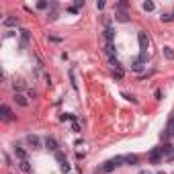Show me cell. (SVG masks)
<instances>
[{"label": "cell", "mask_w": 174, "mask_h": 174, "mask_svg": "<svg viewBox=\"0 0 174 174\" xmlns=\"http://www.w3.org/2000/svg\"><path fill=\"white\" fill-rule=\"evenodd\" d=\"M162 53H164V57L168 62H174V49L172 47H164V49H162Z\"/></svg>", "instance_id": "cell-12"}, {"label": "cell", "mask_w": 174, "mask_h": 174, "mask_svg": "<svg viewBox=\"0 0 174 174\" xmlns=\"http://www.w3.org/2000/svg\"><path fill=\"white\" fill-rule=\"evenodd\" d=\"M19 166H21V170H23V172H31V164H29V160H25V162H19Z\"/></svg>", "instance_id": "cell-21"}, {"label": "cell", "mask_w": 174, "mask_h": 174, "mask_svg": "<svg viewBox=\"0 0 174 174\" xmlns=\"http://www.w3.org/2000/svg\"><path fill=\"white\" fill-rule=\"evenodd\" d=\"M72 131H74V133H80V131H82V127H80V123H78V119L72 121Z\"/></svg>", "instance_id": "cell-23"}, {"label": "cell", "mask_w": 174, "mask_h": 174, "mask_svg": "<svg viewBox=\"0 0 174 174\" xmlns=\"http://www.w3.org/2000/svg\"><path fill=\"white\" fill-rule=\"evenodd\" d=\"M123 98H127V100H131L133 104H137V98H135V96H131V94H125V92H123Z\"/></svg>", "instance_id": "cell-24"}, {"label": "cell", "mask_w": 174, "mask_h": 174, "mask_svg": "<svg viewBox=\"0 0 174 174\" xmlns=\"http://www.w3.org/2000/svg\"><path fill=\"white\" fill-rule=\"evenodd\" d=\"M144 10L145 12H152V10H156V4L152 2V0H145L144 2Z\"/></svg>", "instance_id": "cell-18"}, {"label": "cell", "mask_w": 174, "mask_h": 174, "mask_svg": "<svg viewBox=\"0 0 174 174\" xmlns=\"http://www.w3.org/2000/svg\"><path fill=\"white\" fill-rule=\"evenodd\" d=\"M70 174H74V172H70Z\"/></svg>", "instance_id": "cell-31"}, {"label": "cell", "mask_w": 174, "mask_h": 174, "mask_svg": "<svg viewBox=\"0 0 174 174\" xmlns=\"http://www.w3.org/2000/svg\"><path fill=\"white\" fill-rule=\"evenodd\" d=\"M25 141L31 145V149H41V148H43V141H41V137H39V135L29 133V135L25 137Z\"/></svg>", "instance_id": "cell-5"}, {"label": "cell", "mask_w": 174, "mask_h": 174, "mask_svg": "<svg viewBox=\"0 0 174 174\" xmlns=\"http://www.w3.org/2000/svg\"><path fill=\"white\" fill-rule=\"evenodd\" d=\"M115 19L119 21V23H127V21H129V15H127L125 10H119V12L115 15Z\"/></svg>", "instance_id": "cell-13"}, {"label": "cell", "mask_w": 174, "mask_h": 174, "mask_svg": "<svg viewBox=\"0 0 174 174\" xmlns=\"http://www.w3.org/2000/svg\"><path fill=\"white\" fill-rule=\"evenodd\" d=\"M131 70H133V72H137V74H141V72H144V64H141L139 60H133V64H131Z\"/></svg>", "instance_id": "cell-14"}, {"label": "cell", "mask_w": 174, "mask_h": 174, "mask_svg": "<svg viewBox=\"0 0 174 174\" xmlns=\"http://www.w3.org/2000/svg\"><path fill=\"white\" fill-rule=\"evenodd\" d=\"M12 100H15L19 107H23V109H27L29 107V96L23 94V92H15V96H12Z\"/></svg>", "instance_id": "cell-7"}, {"label": "cell", "mask_w": 174, "mask_h": 174, "mask_svg": "<svg viewBox=\"0 0 174 174\" xmlns=\"http://www.w3.org/2000/svg\"><path fill=\"white\" fill-rule=\"evenodd\" d=\"M158 174H166V172H158Z\"/></svg>", "instance_id": "cell-29"}, {"label": "cell", "mask_w": 174, "mask_h": 174, "mask_svg": "<svg viewBox=\"0 0 174 174\" xmlns=\"http://www.w3.org/2000/svg\"><path fill=\"white\" fill-rule=\"evenodd\" d=\"M55 160L60 162L62 172H66V174H70V172H72V164L68 162V158L64 156V152H55Z\"/></svg>", "instance_id": "cell-3"}, {"label": "cell", "mask_w": 174, "mask_h": 174, "mask_svg": "<svg viewBox=\"0 0 174 174\" xmlns=\"http://www.w3.org/2000/svg\"><path fill=\"white\" fill-rule=\"evenodd\" d=\"M164 139H174V117L168 121L166 125V131H164Z\"/></svg>", "instance_id": "cell-11"}, {"label": "cell", "mask_w": 174, "mask_h": 174, "mask_svg": "<svg viewBox=\"0 0 174 174\" xmlns=\"http://www.w3.org/2000/svg\"><path fill=\"white\" fill-rule=\"evenodd\" d=\"M2 25H4V27H16V25H19V19H15V16L4 19V21H2Z\"/></svg>", "instance_id": "cell-15"}, {"label": "cell", "mask_w": 174, "mask_h": 174, "mask_svg": "<svg viewBox=\"0 0 174 174\" xmlns=\"http://www.w3.org/2000/svg\"><path fill=\"white\" fill-rule=\"evenodd\" d=\"M148 162H149V164H162V162H164V154H162L160 145H158V148H154L148 154Z\"/></svg>", "instance_id": "cell-2"}, {"label": "cell", "mask_w": 174, "mask_h": 174, "mask_svg": "<svg viewBox=\"0 0 174 174\" xmlns=\"http://www.w3.org/2000/svg\"><path fill=\"white\" fill-rule=\"evenodd\" d=\"M0 113H2V121H12L15 119V113L10 111L8 104H2V107H0Z\"/></svg>", "instance_id": "cell-9"}, {"label": "cell", "mask_w": 174, "mask_h": 174, "mask_svg": "<svg viewBox=\"0 0 174 174\" xmlns=\"http://www.w3.org/2000/svg\"><path fill=\"white\" fill-rule=\"evenodd\" d=\"M27 96H29V98H35V96H37V92H35V90H29V94H27Z\"/></svg>", "instance_id": "cell-28"}, {"label": "cell", "mask_w": 174, "mask_h": 174, "mask_svg": "<svg viewBox=\"0 0 174 174\" xmlns=\"http://www.w3.org/2000/svg\"><path fill=\"white\" fill-rule=\"evenodd\" d=\"M141 174H149V172H141Z\"/></svg>", "instance_id": "cell-30"}, {"label": "cell", "mask_w": 174, "mask_h": 174, "mask_svg": "<svg viewBox=\"0 0 174 174\" xmlns=\"http://www.w3.org/2000/svg\"><path fill=\"white\" fill-rule=\"evenodd\" d=\"M12 88H15V92H23V90H25V82H23V80H16L15 84H12Z\"/></svg>", "instance_id": "cell-17"}, {"label": "cell", "mask_w": 174, "mask_h": 174, "mask_svg": "<svg viewBox=\"0 0 174 174\" xmlns=\"http://www.w3.org/2000/svg\"><path fill=\"white\" fill-rule=\"evenodd\" d=\"M137 41H139V53H148V49H149V37H148V33L145 31H139L137 33Z\"/></svg>", "instance_id": "cell-4"}, {"label": "cell", "mask_w": 174, "mask_h": 174, "mask_svg": "<svg viewBox=\"0 0 174 174\" xmlns=\"http://www.w3.org/2000/svg\"><path fill=\"white\" fill-rule=\"evenodd\" d=\"M43 145L49 149V152H60V144H57V139L51 137V135H47V137L43 139Z\"/></svg>", "instance_id": "cell-6"}, {"label": "cell", "mask_w": 174, "mask_h": 174, "mask_svg": "<svg viewBox=\"0 0 174 174\" xmlns=\"http://www.w3.org/2000/svg\"><path fill=\"white\" fill-rule=\"evenodd\" d=\"M15 156L19 162H25V160H29V154H27V149L23 148V145H15Z\"/></svg>", "instance_id": "cell-8"}, {"label": "cell", "mask_w": 174, "mask_h": 174, "mask_svg": "<svg viewBox=\"0 0 174 174\" xmlns=\"http://www.w3.org/2000/svg\"><path fill=\"white\" fill-rule=\"evenodd\" d=\"M37 8H49V4H47V2H45V0H41V2H37Z\"/></svg>", "instance_id": "cell-25"}, {"label": "cell", "mask_w": 174, "mask_h": 174, "mask_svg": "<svg viewBox=\"0 0 174 174\" xmlns=\"http://www.w3.org/2000/svg\"><path fill=\"white\" fill-rule=\"evenodd\" d=\"M19 33H21V39H23V47H25V43L29 41V31H27V29H21Z\"/></svg>", "instance_id": "cell-20"}, {"label": "cell", "mask_w": 174, "mask_h": 174, "mask_svg": "<svg viewBox=\"0 0 174 174\" xmlns=\"http://www.w3.org/2000/svg\"><path fill=\"white\" fill-rule=\"evenodd\" d=\"M74 8H84V0H76Z\"/></svg>", "instance_id": "cell-26"}, {"label": "cell", "mask_w": 174, "mask_h": 174, "mask_svg": "<svg viewBox=\"0 0 174 174\" xmlns=\"http://www.w3.org/2000/svg\"><path fill=\"white\" fill-rule=\"evenodd\" d=\"M139 156L137 154H125V166H137Z\"/></svg>", "instance_id": "cell-10"}, {"label": "cell", "mask_w": 174, "mask_h": 174, "mask_svg": "<svg viewBox=\"0 0 174 174\" xmlns=\"http://www.w3.org/2000/svg\"><path fill=\"white\" fill-rule=\"evenodd\" d=\"M121 166H125V156H117V158L107 160L103 166H98V170H96V172H98V174H111L113 170L121 168Z\"/></svg>", "instance_id": "cell-1"}, {"label": "cell", "mask_w": 174, "mask_h": 174, "mask_svg": "<svg viewBox=\"0 0 174 174\" xmlns=\"http://www.w3.org/2000/svg\"><path fill=\"white\" fill-rule=\"evenodd\" d=\"M160 19H162V23H172L174 21V12H166V15H162Z\"/></svg>", "instance_id": "cell-19"}, {"label": "cell", "mask_w": 174, "mask_h": 174, "mask_svg": "<svg viewBox=\"0 0 174 174\" xmlns=\"http://www.w3.org/2000/svg\"><path fill=\"white\" fill-rule=\"evenodd\" d=\"M96 8H98V10L104 8V2H103V0H100V2H96Z\"/></svg>", "instance_id": "cell-27"}, {"label": "cell", "mask_w": 174, "mask_h": 174, "mask_svg": "<svg viewBox=\"0 0 174 174\" xmlns=\"http://www.w3.org/2000/svg\"><path fill=\"white\" fill-rule=\"evenodd\" d=\"M60 119H62V121H76V115H72V113H64Z\"/></svg>", "instance_id": "cell-22"}, {"label": "cell", "mask_w": 174, "mask_h": 174, "mask_svg": "<svg viewBox=\"0 0 174 174\" xmlns=\"http://www.w3.org/2000/svg\"><path fill=\"white\" fill-rule=\"evenodd\" d=\"M70 82H72V88L78 92V82H76V72H74V68L70 70Z\"/></svg>", "instance_id": "cell-16"}]
</instances>
